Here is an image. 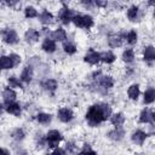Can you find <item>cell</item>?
<instances>
[{"instance_id": "6da1fadb", "label": "cell", "mask_w": 155, "mask_h": 155, "mask_svg": "<svg viewBox=\"0 0 155 155\" xmlns=\"http://www.w3.org/2000/svg\"><path fill=\"white\" fill-rule=\"evenodd\" d=\"M111 116V108L108 104H93L86 113V120L90 126L96 127Z\"/></svg>"}, {"instance_id": "7a4b0ae2", "label": "cell", "mask_w": 155, "mask_h": 155, "mask_svg": "<svg viewBox=\"0 0 155 155\" xmlns=\"http://www.w3.org/2000/svg\"><path fill=\"white\" fill-rule=\"evenodd\" d=\"M73 23L78 28L88 29L93 25V18L90 15H75L73 18Z\"/></svg>"}, {"instance_id": "3957f363", "label": "cell", "mask_w": 155, "mask_h": 155, "mask_svg": "<svg viewBox=\"0 0 155 155\" xmlns=\"http://www.w3.org/2000/svg\"><path fill=\"white\" fill-rule=\"evenodd\" d=\"M62 138H63V136L59 131L51 130L46 134V143H47L48 148H58V144L62 140Z\"/></svg>"}, {"instance_id": "277c9868", "label": "cell", "mask_w": 155, "mask_h": 155, "mask_svg": "<svg viewBox=\"0 0 155 155\" xmlns=\"http://www.w3.org/2000/svg\"><path fill=\"white\" fill-rule=\"evenodd\" d=\"M1 34H2L4 42H6L8 45H13V44L18 42V35L15 29H4Z\"/></svg>"}, {"instance_id": "5b68a950", "label": "cell", "mask_w": 155, "mask_h": 155, "mask_svg": "<svg viewBox=\"0 0 155 155\" xmlns=\"http://www.w3.org/2000/svg\"><path fill=\"white\" fill-rule=\"evenodd\" d=\"M74 12L70 10V8H68V7H64V8H62L61 10V12H59V19H61V22L63 23V24H69L70 22H73V18H74Z\"/></svg>"}, {"instance_id": "8992f818", "label": "cell", "mask_w": 155, "mask_h": 155, "mask_svg": "<svg viewBox=\"0 0 155 155\" xmlns=\"http://www.w3.org/2000/svg\"><path fill=\"white\" fill-rule=\"evenodd\" d=\"M57 115H58V119L62 122H70L74 117V114H73L71 109H69V108H61L58 110Z\"/></svg>"}, {"instance_id": "52a82bcc", "label": "cell", "mask_w": 155, "mask_h": 155, "mask_svg": "<svg viewBox=\"0 0 155 155\" xmlns=\"http://www.w3.org/2000/svg\"><path fill=\"white\" fill-rule=\"evenodd\" d=\"M84 61L87 62V63H90V64H92V65H94V64H97V63L101 61V53H98V52H96V51H93V50H90V51L85 54Z\"/></svg>"}, {"instance_id": "ba28073f", "label": "cell", "mask_w": 155, "mask_h": 155, "mask_svg": "<svg viewBox=\"0 0 155 155\" xmlns=\"http://www.w3.org/2000/svg\"><path fill=\"white\" fill-rule=\"evenodd\" d=\"M17 94L16 92L11 88V87H5L4 91H2V99H4V103L5 104H8L11 102H15Z\"/></svg>"}, {"instance_id": "9c48e42d", "label": "cell", "mask_w": 155, "mask_h": 155, "mask_svg": "<svg viewBox=\"0 0 155 155\" xmlns=\"http://www.w3.org/2000/svg\"><path fill=\"white\" fill-rule=\"evenodd\" d=\"M41 48H42L45 52H47V53H52V52H54L56 48H57L56 41L52 40V39H50V38H46V39L42 41V44H41Z\"/></svg>"}, {"instance_id": "30bf717a", "label": "cell", "mask_w": 155, "mask_h": 155, "mask_svg": "<svg viewBox=\"0 0 155 155\" xmlns=\"http://www.w3.org/2000/svg\"><path fill=\"white\" fill-rule=\"evenodd\" d=\"M33 75H34V71H33V68L30 65H25L21 73V81L23 82H27L29 84L33 79Z\"/></svg>"}, {"instance_id": "8fae6325", "label": "cell", "mask_w": 155, "mask_h": 155, "mask_svg": "<svg viewBox=\"0 0 155 155\" xmlns=\"http://www.w3.org/2000/svg\"><path fill=\"white\" fill-rule=\"evenodd\" d=\"M39 38H40V33H39L36 29H33V28L28 29V30L25 31V34H24V39H25V41L29 42V44L38 41Z\"/></svg>"}, {"instance_id": "7c38bea8", "label": "cell", "mask_w": 155, "mask_h": 155, "mask_svg": "<svg viewBox=\"0 0 155 155\" xmlns=\"http://www.w3.org/2000/svg\"><path fill=\"white\" fill-rule=\"evenodd\" d=\"M147 133L144 131H140V130H137L132 133V142L138 144V145H142L144 143V140L147 139Z\"/></svg>"}, {"instance_id": "4fadbf2b", "label": "cell", "mask_w": 155, "mask_h": 155, "mask_svg": "<svg viewBox=\"0 0 155 155\" xmlns=\"http://www.w3.org/2000/svg\"><path fill=\"white\" fill-rule=\"evenodd\" d=\"M4 108L8 114H12L15 116H19L21 115V105L18 103H16V102H11V103L6 104Z\"/></svg>"}, {"instance_id": "5bb4252c", "label": "cell", "mask_w": 155, "mask_h": 155, "mask_svg": "<svg viewBox=\"0 0 155 155\" xmlns=\"http://www.w3.org/2000/svg\"><path fill=\"white\" fill-rule=\"evenodd\" d=\"M51 39L54 41H64L67 39V33L63 28H58L51 33Z\"/></svg>"}, {"instance_id": "9a60e30c", "label": "cell", "mask_w": 155, "mask_h": 155, "mask_svg": "<svg viewBox=\"0 0 155 155\" xmlns=\"http://www.w3.org/2000/svg\"><path fill=\"white\" fill-rule=\"evenodd\" d=\"M99 85L103 88L108 90V88H110V87L114 86V79L110 75H103V76L99 78Z\"/></svg>"}, {"instance_id": "2e32d148", "label": "cell", "mask_w": 155, "mask_h": 155, "mask_svg": "<svg viewBox=\"0 0 155 155\" xmlns=\"http://www.w3.org/2000/svg\"><path fill=\"white\" fill-rule=\"evenodd\" d=\"M139 93H140V90H139V85H137V84L131 85V86L128 87V90H127L128 97H130L131 99H133V101H137V99H138Z\"/></svg>"}, {"instance_id": "e0dca14e", "label": "cell", "mask_w": 155, "mask_h": 155, "mask_svg": "<svg viewBox=\"0 0 155 155\" xmlns=\"http://www.w3.org/2000/svg\"><path fill=\"white\" fill-rule=\"evenodd\" d=\"M143 58L144 61H155V47L145 46L143 50Z\"/></svg>"}, {"instance_id": "ac0fdd59", "label": "cell", "mask_w": 155, "mask_h": 155, "mask_svg": "<svg viewBox=\"0 0 155 155\" xmlns=\"http://www.w3.org/2000/svg\"><path fill=\"white\" fill-rule=\"evenodd\" d=\"M39 18H40V22H41L42 24H51V23L53 22V15H52L51 12H48L47 10H44V11L40 13Z\"/></svg>"}, {"instance_id": "d6986e66", "label": "cell", "mask_w": 155, "mask_h": 155, "mask_svg": "<svg viewBox=\"0 0 155 155\" xmlns=\"http://www.w3.org/2000/svg\"><path fill=\"white\" fill-rule=\"evenodd\" d=\"M110 121H111V124H113L114 126L120 127V126L125 122V116H124L122 113H116V114H113V115L110 116Z\"/></svg>"}, {"instance_id": "ffe728a7", "label": "cell", "mask_w": 155, "mask_h": 155, "mask_svg": "<svg viewBox=\"0 0 155 155\" xmlns=\"http://www.w3.org/2000/svg\"><path fill=\"white\" fill-rule=\"evenodd\" d=\"M124 136H125V131L120 127H116L115 130L109 132V138L113 140H121L124 138Z\"/></svg>"}, {"instance_id": "44dd1931", "label": "cell", "mask_w": 155, "mask_h": 155, "mask_svg": "<svg viewBox=\"0 0 155 155\" xmlns=\"http://www.w3.org/2000/svg\"><path fill=\"white\" fill-rule=\"evenodd\" d=\"M143 101L145 104H150L155 102V88H148L143 94Z\"/></svg>"}, {"instance_id": "7402d4cb", "label": "cell", "mask_w": 155, "mask_h": 155, "mask_svg": "<svg viewBox=\"0 0 155 155\" xmlns=\"http://www.w3.org/2000/svg\"><path fill=\"white\" fill-rule=\"evenodd\" d=\"M115 58H116V56L111 51H104V52L101 53V61L104 62V63H107V64L113 63L115 61Z\"/></svg>"}, {"instance_id": "603a6c76", "label": "cell", "mask_w": 155, "mask_h": 155, "mask_svg": "<svg viewBox=\"0 0 155 155\" xmlns=\"http://www.w3.org/2000/svg\"><path fill=\"white\" fill-rule=\"evenodd\" d=\"M108 42H109V46L113 47V48L119 47L122 44V36H120V35H113V36H110L108 39Z\"/></svg>"}, {"instance_id": "cb8c5ba5", "label": "cell", "mask_w": 155, "mask_h": 155, "mask_svg": "<svg viewBox=\"0 0 155 155\" xmlns=\"http://www.w3.org/2000/svg\"><path fill=\"white\" fill-rule=\"evenodd\" d=\"M138 11H139L138 10V6H136V5L128 7V10H127V17H128V19L131 22H134L138 18Z\"/></svg>"}, {"instance_id": "d4e9b609", "label": "cell", "mask_w": 155, "mask_h": 155, "mask_svg": "<svg viewBox=\"0 0 155 155\" xmlns=\"http://www.w3.org/2000/svg\"><path fill=\"white\" fill-rule=\"evenodd\" d=\"M134 59V51L132 48H127L122 52V61L126 63H131Z\"/></svg>"}, {"instance_id": "484cf974", "label": "cell", "mask_w": 155, "mask_h": 155, "mask_svg": "<svg viewBox=\"0 0 155 155\" xmlns=\"http://www.w3.org/2000/svg\"><path fill=\"white\" fill-rule=\"evenodd\" d=\"M0 64H1V68L4 70H7V69H12L13 68V63L11 61V58L8 56H2L1 59H0Z\"/></svg>"}, {"instance_id": "4316f807", "label": "cell", "mask_w": 155, "mask_h": 155, "mask_svg": "<svg viewBox=\"0 0 155 155\" xmlns=\"http://www.w3.org/2000/svg\"><path fill=\"white\" fill-rule=\"evenodd\" d=\"M51 119L52 116L50 114H46V113H40L36 115V120L39 124H42V125H47L51 122Z\"/></svg>"}, {"instance_id": "83f0119b", "label": "cell", "mask_w": 155, "mask_h": 155, "mask_svg": "<svg viewBox=\"0 0 155 155\" xmlns=\"http://www.w3.org/2000/svg\"><path fill=\"white\" fill-rule=\"evenodd\" d=\"M42 86H44L45 90H47V91H54L58 85H57V81H56L54 79H47V80L44 81Z\"/></svg>"}, {"instance_id": "f1b7e54d", "label": "cell", "mask_w": 155, "mask_h": 155, "mask_svg": "<svg viewBox=\"0 0 155 155\" xmlns=\"http://www.w3.org/2000/svg\"><path fill=\"white\" fill-rule=\"evenodd\" d=\"M151 120V113L148 109H143L139 114V122L142 124H147Z\"/></svg>"}, {"instance_id": "f546056e", "label": "cell", "mask_w": 155, "mask_h": 155, "mask_svg": "<svg viewBox=\"0 0 155 155\" xmlns=\"http://www.w3.org/2000/svg\"><path fill=\"white\" fill-rule=\"evenodd\" d=\"M63 50H64V52L68 53V54H74V53L76 52V46H75L73 42H70V41H64V44H63Z\"/></svg>"}, {"instance_id": "4dcf8cb0", "label": "cell", "mask_w": 155, "mask_h": 155, "mask_svg": "<svg viewBox=\"0 0 155 155\" xmlns=\"http://www.w3.org/2000/svg\"><path fill=\"white\" fill-rule=\"evenodd\" d=\"M24 16L27 18H35V17H38V11L33 6H27L24 8Z\"/></svg>"}, {"instance_id": "1f68e13d", "label": "cell", "mask_w": 155, "mask_h": 155, "mask_svg": "<svg viewBox=\"0 0 155 155\" xmlns=\"http://www.w3.org/2000/svg\"><path fill=\"white\" fill-rule=\"evenodd\" d=\"M137 39H138V35L136 33V30H130L126 35V41L130 44V45H134L137 42Z\"/></svg>"}, {"instance_id": "d6a6232c", "label": "cell", "mask_w": 155, "mask_h": 155, "mask_svg": "<svg viewBox=\"0 0 155 155\" xmlns=\"http://www.w3.org/2000/svg\"><path fill=\"white\" fill-rule=\"evenodd\" d=\"M8 85H10V87H18V88H22V84H21V81H19L16 76L8 78Z\"/></svg>"}, {"instance_id": "836d02e7", "label": "cell", "mask_w": 155, "mask_h": 155, "mask_svg": "<svg viewBox=\"0 0 155 155\" xmlns=\"http://www.w3.org/2000/svg\"><path fill=\"white\" fill-rule=\"evenodd\" d=\"M78 155H97V153H96L90 145H85V147L82 148V150H81Z\"/></svg>"}, {"instance_id": "e575fe53", "label": "cell", "mask_w": 155, "mask_h": 155, "mask_svg": "<svg viewBox=\"0 0 155 155\" xmlns=\"http://www.w3.org/2000/svg\"><path fill=\"white\" fill-rule=\"evenodd\" d=\"M12 138L17 139V140H21L24 138V132L22 128H16L13 132H12Z\"/></svg>"}, {"instance_id": "d590c367", "label": "cell", "mask_w": 155, "mask_h": 155, "mask_svg": "<svg viewBox=\"0 0 155 155\" xmlns=\"http://www.w3.org/2000/svg\"><path fill=\"white\" fill-rule=\"evenodd\" d=\"M10 58H11V61H12V63H13V67H17L19 63H21V56L19 54H17V53H10V56H8Z\"/></svg>"}, {"instance_id": "8d00e7d4", "label": "cell", "mask_w": 155, "mask_h": 155, "mask_svg": "<svg viewBox=\"0 0 155 155\" xmlns=\"http://www.w3.org/2000/svg\"><path fill=\"white\" fill-rule=\"evenodd\" d=\"M51 155H67L65 154V150L62 149V148H54V150L52 151Z\"/></svg>"}, {"instance_id": "74e56055", "label": "cell", "mask_w": 155, "mask_h": 155, "mask_svg": "<svg viewBox=\"0 0 155 155\" xmlns=\"http://www.w3.org/2000/svg\"><path fill=\"white\" fill-rule=\"evenodd\" d=\"M1 155H11V154H10V151H8L7 149L2 148V153H1Z\"/></svg>"}, {"instance_id": "f35d334b", "label": "cell", "mask_w": 155, "mask_h": 155, "mask_svg": "<svg viewBox=\"0 0 155 155\" xmlns=\"http://www.w3.org/2000/svg\"><path fill=\"white\" fill-rule=\"evenodd\" d=\"M151 120H153V121L155 122V109H154V110L151 111Z\"/></svg>"}, {"instance_id": "ab89813d", "label": "cell", "mask_w": 155, "mask_h": 155, "mask_svg": "<svg viewBox=\"0 0 155 155\" xmlns=\"http://www.w3.org/2000/svg\"><path fill=\"white\" fill-rule=\"evenodd\" d=\"M154 17H155V8H154Z\"/></svg>"}, {"instance_id": "60d3db41", "label": "cell", "mask_w": 155, "mask_h": 155, "mask_svg": "<svg viewBox=\"0 0 155 155\" xmlns=\"http://www.w3.org/2000/svg\"><path fill=\"white\" fill-rule=\"evenodd\" d=\"M46 155H48V154H46Z\"/></svg>"}]
</instances>
